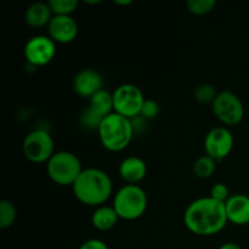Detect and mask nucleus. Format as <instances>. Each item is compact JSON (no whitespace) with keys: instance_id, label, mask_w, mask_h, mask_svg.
Here are the masks:
<instances>
[{"instance_id":"nucleus-16","label":"nucleus","mask_w":249,"mask_h":249,"mask_svg":"<svg viewBox=\"0 0 249 249\" xmlns=\"http://www.w3.org/2000/svg\"><path fill=\"white\" fill-rule=\"evenodd\" d=\"M118 214L113 207H97L91 215V224L96 230L108 231L113 229L118 223Z\"/></svg>"},{"instance_id":"nucleus-28","label":"nucleus","mask_w":249,"mask_h":249,"mask_svg":"<svg viewBox=\"0 0 249 249\" xmlns=\"http://www.w3.org/2000/svg\"><path fill=\"white\" fill-rule=\"evenodd\" d=\"M131 0H114V4L117 5H129L131 4Z\"/></svg>"},{"instance_id":"nucleus-26","label":"nucleus","mask_w":249,"mask_h":249,"mask_svg":"<svg viewBox=\"0 0 249 249\" xmlns=\"http://www.w3.org/2000/svg\"><path fill=\"white\" fill-rule=\"evenodd\" d=\"M78 249H108V247L104 241L97 240V238H90L82 243V246Z\"/></svg>"},{"instance_id":"nucleus-10","label":"nucleus","mask_w":249,"mask_h":249,"mask_svg":"<svg viewBox=\"0 0 249 249\" xmlns=\"http://www.w3.org/2000/svg\"><path fill=\"white\" fill-rule=\"evenodd\" d=\"M235 145L232 133L225 126H216L211 129L204 138L206 155L215 160H221L228 157Z\"/></svg>"},{"instance_id":"nucleus-13","label":"nucleus","mask_w":249,"mask_h":249,"mask_svg":"<svg viewBox=\"0 0 249 249\" xmlns=\"http://www.w3.org/2000/svg\"><path fill=\"white\" fill-rule=\"evenodd\" d=\"M228 220L235 225L243 226L249 224V197L247 195L236 194L225 202Z\"/></svg>"},{"instance_id":"nucleus-20","label":"nucleus","mask_w":249,"mask_h":249,"mask_svg":"<svg viewBox=\"0 0 249 249\" xmlns=\"http://www.w3.org/2000/svg\"><path fill=\"white\" fill-rule=\"evenodd\" d=\"M104 121L100 114H97L91 107L88 106L87 108L83 109V112L80 113L79 117V123L80 125L84 129L88 130H99L100 125H101V122Z\"/></svg>"},{"instance_id":"nucleus-17","label":"nucleus","mask_w":249,"mask_h":249,"mask_svg":"<svg viewBox=\"0 0 249 249\" xmlns=\"http://www.w3.org/2000/svg\"><path fill=\"white\" fill-rule=\"evenodd\" d=\"M89 107H91L97 114L105 118L108 114H111L112 112H114L113 92H109L106 89H101L94 96L90 97Z\"/></svg>"},{"instance_id":"nucleus-19","label":"nucleus","mask_w":249,"mask_h":249,"mask_svg":"<svg viewBox=\"0 0 249 249\" xmlns=\"http://www.w3.org/2000/svg\"><path fill=\"white\" fill-rule=\"evenodd\" d=\"M17 218V211L14 203L6 199L0 202V228L9 229L14 225Z\"/></svg>"},{"instance_id":"nucleus-11","label":"nucleus","mask_w":249,"mask_h":249,"mask_svg":"<svg viewBox=\"0 0 249 249\" xmlns=\"http://www.w3.org/2000/svg\"><path fill=\"white\" fill-rule=\"evenodd\" d=\"M79 32L77 21L72 15H53L48 24L49 36L55 43L67 44L74 40Z\"/></svg>"},{"instance_id":"nucleus-5","label":"nucleus","mask_w":249,"mask_h":249,"mask_svg":"<svg viewBox=\"0 0 249 249\" xmlns=\"http://www.w3.org/2000/svg\"><path fill=\"white\" fill-rule=\"evenodd\" d=\"M82 172L80 160L70 151L55 152L46 163V173L49 178L61 186H73Z\"/></svg>"},{"instance_id":"nucleus-6","label":"nucleus","mask_w":249,"mask_h":249,"mask_svg":"<svg viewBox=\"0 0 249 249\" xmlns=\"http://www.w3.org/2000/svg\"><path fill=\"white\" fill-rule=\"evenodd\" d=\"M145 100L143 92L135 84H122L113 91L114 112L133 119L140 116Z\"/></svg>"},{"instance_id":"nucleus-18","label":"nucleus","mask_w":249,"mask_h":249,"mask_svg":"<svg viewBox=\"0 0 249 249\" xmlns=\"http://www.w3.org/2000/svg\"><path fill=\"white\" fill-rule=\"evenodd\" d=\"M216 169V160L211 156L204 155L197 158L194 163L195 175L199 179H208Z\"/></svg>"},{"instance_id":"nucleus-27","label":"nucleus","mask_w":249,"mask_h":249,"mask_svg":"<svg viewBox=\"0 0 249 249\" xmlns=\"http://www.w3.org/2000/svg\"><path fill=\"white\" fill-rule=\"evenodd\" d=\"M218 249H242V247L235 242H226L224 245H221Z\"/></svg>"},{"instance_id":"nucleus-24","label":"nucleus","mask_w":249,"mask_h":249,"mask_svg":"<svg viewBox=\"0 0 249 249\" xmlns=\"http://www.w3.org/2000/svg\"><path fill=\"white\" fill-rule=\"evenodd\" d=\"M160 114V105L152 99H146L141 108L140 116L145 119H153Z\"/></svg>"},{"instance_id":"nucleus-14","label":"nucleus","mask_w":249,"mask_h":249,"mask_svg":"<svg viewBox=\"0 0 249 249\" xmlns=\"http://www.w3.org/2000/svg\"><path fill=\"white\" fill-rule=\"evenodd\" d=\"M147 174V164L145 160L136 156L124 158L119 164V175L126 184L138 185Z\"/></svg>"},{"instance_id":"nucleus-23","label":"nucleus","mask_w":249,"mask_h":249,"mask_svg":"<svg viewBox=\"0 0 249 249\" xmlns=\"http://www.w3.org/2000/svg\"><path fill=\"white\" fill-rule=\"evenodd\" d=\"M48 4L53 15H72L77 9L78 0H49Z\"/></svg>"},{"instance_id":"nucleus-7","label":"nucleus","mask_w":249,"mask_h":249,"mask_svg":"<svg viewBox=\"0 0 249 249\" xmlns=\"http://www.w3.org/2000/svg\"><path fill=\"white\" fill-rule=\"evenodd\" d=\"M22 148L27 160L33 163H48L55 153L53 136L44 129H36L27 134Z\"/></svg>"},{"instance_id":"nucleus-2","label":"nucleus","mask_w":249,"mask_h":249,"mask_svg":"<svg viewBox=\"0 0 249 249\" xmlns=\"http://www.w3.org/2000/svg\"><path fill=\"white\" fill-rule=\"evenodd\" d=\"M73 195L80 203L90 207H101L113 192V182L108 173L100 168L83 169L72 186Z\"/></svg>"},{"instance_id":"nucleus-8","label":"nucleus","mask_w":249,"mask_h":249,"mask_svg":"<svg viewBox=\"0 0 249 249\" xmlns=\"http://www.w3.org/2000/svg\"><path fill=\"white\" fill-rule=\"evenodd\" d=\"M216 118L225 125H236L245 117V106L236 94L230 90L220 91L212 104Z\"/></svg>"},{"instance_id":"nucleus-4","label":"nucleus","mask_w":249,"mask_h":249,"mask_svg":"<svg viewBox=\"0 0 249 249\" xmlns=\"http://www.w3.org/2000/svg\"><path fill=\"white\" fill-rule=\"evenodd\" d=\"M147 195L139 185L126 184L114 195L112 207L119 219L136 220L145 214L147 209Z\"/></svg>"},{"instance_id":"nucleus-22","label":"nucleus","mask_w":249,"mask_h":249,"mask_svg":"<svg viewBox=\"0 0 249 249\" xmlns=\"http://www.w3.org/2000/svg\"><path fill=\"white\" fill-rule=\"evenodd\" d=\"M186 6L191 14L202 16L215 9L216 0H187Z\"/></svg>"},{"instance_id":"nucleus-15","label":"nucleus","mask_w":249,"mask_h":249,"mask_svg":"<svg viewBox=\"0 0 249 249\" xmlns=\"http://www.w3.org/2000/svg\"><path fill=\"white\" fill-rule=\"evenodd\" d=\"M53 16V14L48 2H33L26 9L24 21L33 28H41L50 23Z\"/></svg>"},{"instance_id":"nucleus-21","label":"nucleus","mask_w":249,"mask_h":249,"mask_svg":"<svg viewBox=\"0 0 249 249\" xmlns=\"http://www.w3.org/2000/svg\"><path fill=\"white\" fill-rule=\"evenodd\" d=\"M219 92L216 91L215 87L208 83H203V84H199L198 87L195 89L194 96L201 104H209L212 102L213 104L214 100L216 99Z\"/></svg>"},{"instance_id":"nucleus-1","label":"nucleus","mask_w":249,"mask_h":249,"mask_svg":"<svg viewBox=\"0 0 249 249\" xmlns=\"http://www.w3.org/2000/svg\"><path fill=\"white\" fill-rule=\"evenodd\" d=\"M229 223L225 203L209 197L192 201L184 212V224L197 236H214Z\"/></svg>"},{"instance_id":"nucleus-3","label":"nucleus","mask_w":249,"mask_h":249,"mask_svg":"<svg viewBox=\"0 0 249 249\" xmlns=\"http://www.w3.org/2000/svg\"><path fill=\"white\" fill-rule=\"evenodd\" d=\"M134 130L135 126L133 119L112 112L101 122L97 134L100 142L106 150L111 152H119L129 146L133 139Z\"/></svg>"},{"instance_id":"nucleus-25","label":"nucleus","mask_w":249,"mask_h":249,"mask_svg":"<svg viewBox=\"0 0 249 249\" xmlns=\"http://www.w3.org/2000/svg\"><path fill=\"white\" fill-rule=\"evenodd\" d=\"M211 197L215 199V201L225 203V202L230 198L229 187L226 186L225 184H223V182H216V184L213 185V187L211 189Z\"/></svg>"},{"instance_id":"nucleus-12","label":"nucleus","mask_w":249,"mask_h":249,"mask_svg":"<svg viewBox=\"0 0 249 249\" xmlns=\"http://www.w3.org/2000/svg\"><path fill=\"white\" fill-rule=\"evenodd\" d=\"M104 89V78L97 71L84 68L73 78V90L82 97H91Z\"/></svg>"},{"instance_id":"nucleus-9","label":"nucleus","mask_w":249,"mask_h":249,"mask_svg":"<svg viewBox=\"0 0 249 249\" xmlns=\"http://www.w3.org/2000/svg\"><path fill=\"white\" fill-rule=\"evenodd\" d=\"M24 57L31 65L40 67L48 65L56 55V43L49 36H33L27 40L23 48Z\"/></svg>"}]
</instances>
